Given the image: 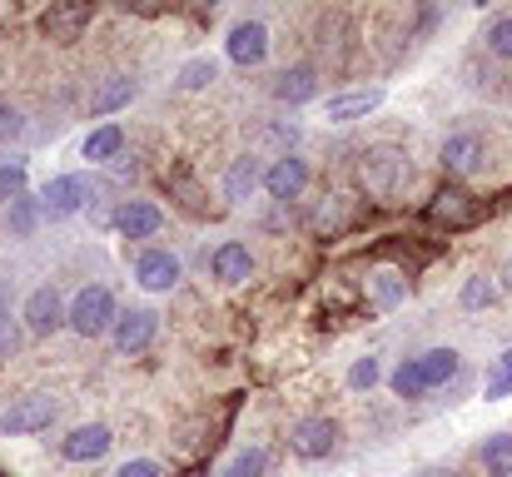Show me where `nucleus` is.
<instances>
[{
	"label": "nucleus",
	"mask_w": 512,
	"mask_h": 477,
	"mask_svg": "<svg viewBox=\"0 0 512 477\" xmlns=\"http://www.w3.org/2000/svg\"><path fill=\"white\" fill-rule=\"evenodd\" d=\"M378 105H383V90L378 85H368V90H339V95L324 100V120L329 125H353V120H368Z\"/></svg>",
	"instance_id": "obj_13"
},
{
	"label": "nucleus",
	"mask_w": 512,
	"mask_h": 477,
	"mask_svg": "<svg viewBox=\"0 0 512 477\" xmlns=\"http://www.w3.org/2000/svg\"><path fill=\"white\" fill-rule=\"evenodd\" d=\"M110 443H115V438H110V428H105V423H80V428L60 443V453H65L70 463H95V458H105V453H110Z\"/></svg>",
	"instance_id": "obj_17"
},
{
	"label": "nucleus",
	"mask_w": 512,
	"mask_h": 477,
	"mask_svg": "<svg viewBox=\"0 0 512 477\" xmlns=\"http://www.w3.org/2000/svg\"><path fill=\"white\" fill-rule=\"evenodd\" d=\"M428 477H443V473H428Z\"/></svg>",
	"instance_id": "obj_41"
},
{
	"label": "nucleus",
	"mask_w": 512,
	"mask_h": 477,
	"mask_svg": "<svg viewBox=\"0 0 512 477\" xmlns=\"http://www.w3.org/2000/svg\"><path fill=\"white\" fill-rule=\"evenodd\" d=\"M115 477H160V463H150V458H130V463H120Z\"/></svg>",
	"instance_id": "obj_37"
},
{
	"label": "nucleus",
	"mask_w": 512,
	"mask_h": 477,
	"mask_svg": "<svg viewBox=\"0 0 512 477\" xmlns=\"http://www.w3.org/2000/svg\"><path fill=\"white\" fill-rule=\"evenodd\" d=\"M25 115L15 110V105H0V140H25Z\"/></svg>",
	"instance_id": "obj_36"
},
{
	"label": "nucleus",
	"mask_w": 512,
	"mask_h": 477,
	"mask_svg": "<svg viewBox=\"0 0 512 477\" xmlns=\"http://www.w3.org/2000/svg\"><path fill=\"white\" fill-rule=\"evenodd\" d=\"M483 473L488 477H512V433H493L483 438Z\"/></svg>",
	"instance_id": "obj_24"
},
{
	"label": "nucleus",
	"mask_w": 512,
	"mask_h": 477,
	"mask_svg": "<svg viewBox=\"0 0 512 477\" xmlns=\"http://www.w3.org/2000/svg\"><path fill=\"white\" fill-rule=\"evenodd\" d=\"M388 388L403 398V403H413V398H423L428 393V383H423V373H418V358H403L393 373H388Z\"/></svg>",
	"instance_id": "obj_27"
},
{
	"label": "nucleus",
	"mask_w": 512,
	"mask_h": 477,
	"mask_svg": "<svg viewBox=\"0 0 512 477\" xmlns=\"http://www.w3.org/2000/svg\"><path fill=\"white\" fill-rule=\"evenodd\" d=\"M115 294L105 289V284H85L75 299H70V328L80 333V338H100V333H115Z\"/></svg>",
	"instance_id": "obj_2"
},
{
	"label": "nucleus",
	"mask_w": 512,
	"mask_h": 477,
	"mask_svg": "<svg viewBox=\"0 0 512 477\" xmlns=\"http://www.w3.org/2000/svg\"><path fill=\"white\" fill-rule=\"evenodd\" d=\"M483 45H488V55L512 60V10H503V15H493V20H488V30H483Z\"/></svg>",
	"instance_id": "obj_30"
},
{
	"label": "nucleus",
	"mask_w": 512,
	"mask_h": 477,
	"mask_svg": "<svg viewBox=\"0 0 512 477\" xmlns=\"http://www.w3.org/2000/svg\"><path fill=\"white\" fill-rule=\"evenodd\" d=\"M90 204H95L90 174H55V179L40 189V209H45L50 224H60V219H70V214H80V209H90Z\"/></svg>",
	"instance_id": "obj_3"
},
{
	"label": "nucleus",
	"mask_w": 512,
	"mask_h": 477,
	"mask_svg": "<svg viewBox=\"0 0 512 477\" xmlns=\"http://www.w3.org/2000/svg\"><path fill=\"white\" fill-rule=\"evenodd\" d=\"M125 150V130L115 125V120H105V125H95L90 135H85V145H80V155L90 159V164H115Z\"/></svg>",
	"instance_id": "obj_22"
},
{
	"label": "nucleus",
	"mask_w": 512,
	"mask_h": 477,
	"mask_svg": "<svg viewBox=\"0 0 512 477\" xmlns=\"http://www.w3.org/2000/svg\"><path fill=\"white\" fill-rule=\"evenodd\" d=\"M483 164H488V140H483L478 130H458V135L443 140V169H448L453 179H468V174H478Z\"/></svg>",
	"instance_id": "obj_9"
},
{
	"label": "nucleus",
	"mask_w": 512,
	"mask_h": 477,
	"mask_svg": "<svg viewBox=\"0 0 512 477\" xmlns=\"http://www.w3.org/2000/svg\"><path fill=\"white\" fill-rule=\"evenodd\" d=\"M219 80V60L214 55H194L184 70H179V90H209Z\"/></svg>",
	"instance_id": "obj_28"
},
{
	"label": "nucleus",
	"mask_w": 512,
	"mask_h": 477,
	"mask_svg": "<svg viewBox=\"0 0 512 477\" xmlns=\"http://www.w3.org/2000/svg\"><path fill=\"white\" fill-rule=\"evenodd\" d=\"M413 174H418L413 159L403 155V150H393V145H373V150H363V159H358V184L378 204H398L413 189Z\"/></svg>",
	"instance_id": "obj_1"
},
{
	"label": "nucleus",
	"mask_w": 512,
	"mask_h": 477,
	"mask_svg": "<svg viewBox=\"0 0 512 477\" xmlns=\"http://www.w3.org/2000/svg\"><path fill=\"white\" fill-rule=\"evenodd\" d=\"M378 383H383V363H378L373 353L353 358V368H348V388H358V393H373Z\"/></svg>",
	"instance_id": "obj_32"
},
{
	"label": "nucleus",
	"mask_w": 512,
	"mask_h": 477,
	"mask_svg": "<svg viewBox=\"0 0 512 477\" xmlns=\"http://www.w3.org/2000/svg\"><path fill=\"white\" fill-rule=\"evenodd\" d=\"M343 224V194H334L324 209H319V229H339Z\"/></svg>",
	"instance_id": "obj_38"
},
{
	"label": "nucleus",
	"mask_w": 512,
	"mask_h": 477,
	"mask_svg": "<svg viewBox=\"0 0 512 477\" xmlns=\"http://www.w3.org/2000/svg\"><path fill=\"white\" fill-rule=\"evenodd\" d=\"M160 333V314L155 309H130V314L115 318V348L130 358V353H145Z\"/></svg>",
	"instance_id": "obj_14"
},
{
	"label": "nucleus",
	"mask_w": 512,
	"mask_h": 477,
	"mask_svg": "<svg viewBox=\"0 0 512 477\" xmlns=\"http://www.w3.org/2000/svg\"><path fill=\"white\" fill-rule=\"evenodd\" d=\"M15 348H20V318L10 309H0V358H10Z\"/></svg>",
	"instance_id": "obj_35"
},
{
	"label": "nucleus",
	"mask_w": 512,
	"mask_h": 477,
	"mask_svg": "<svg viewBox=\"0 0 512 477\" xmlns=\"http://www.w3.org/2000/svg\"><path fill=\"white\" fill-rule=\"evenodd\" d=\"M343 443V428L334 418H324V413H314V418H299L294 428H289V448H294V458H304V463H324V458H334Z\"/></svg>",
	"instance_id": "obj_4"
},
{
	"label": "nucleus",
	"mask_w": 512,
	"mask_h": 477,
	"mask_svg": "<svg viewBox=\"0 0 512 477\" xmlns=\"http://www.w3.org/2000/svg\"><path fill=\"white\" fill-rule=\"evenodd\" d=\"M0 199H25V159H0Z\"/></svg>",
	"instance_id": "obj_33"
},
{
	"label": "nucleus",
	"mask_w": 512,
	"mask_h": 477,
	"mask_svg": "<svg viewBox=\"0 0 512 477\" xmlns=\"http://www.w3.org/2000/svg\"><path fill=\"white\" fill-rule=\"evenodd\" d=\"M224 55L234 60V65H264V55H269V25L264 20H239L234 30H229V40H224Z\"/></svg>",
	"instance_id": "obj_12"
},
{
	"label": "nucleus",
	"mask_w": 512,
	"mask_h": 477,
	"mask_svg": "<svg viewBox=\"0 0 512 477\" xmlns=\"http://www.w3.org/2000/svg\"><path fill=\"white\" fill-rule=\"evenodd\" d=\"M264 169L269 164H259V155H239L224 169V199L229 204H244L254 189H264Z\"/></svg>",
	"instance_id": "obj_18"
},
{
	"label": "nucleus",
	"mask_w": 512,
	"mask_h": 477,
	"mask_svg": "<svg viewBox=\"0 0 512 477\" xmlns=\"http://www.w3.org/2000/svg\"><path fill=\"white\" fill-rule=\"evenodd\" d=\"M20 318H25V328H30L35 338H50L55 328H70V304H65L50 284H40V289H30Z\"/></svg>",
	"instance_id": "obj_8"
},
{
	"label": "nucleus",
	"mask_w": 512,
	"mask_h": 477,
	"mask_svg": "<svg viewBox=\"0 0 512 477\" xmlns=\"http://www.w3.org/2000/svg\"><path fill=\"white\" fill-rule=\"evenodd\" d=\"M363 294H368V304L378 309V314H393L403 299H408V274L403 269H368V279H363Z\"/></svg>",
	"instance_id": "obj_16"
},
{
	"label": "nucleus",
	"mask_w": 512,
	"mask_h": 477,
	"mask_svg": "<svg viewBox=\"0 0 512 477\" xmlns=\"http://www.w3.org/2000/svg\"><path fill=\"white\" fill-rule=\"evenodd\" d=\"M55 413H60V403H55L50 393H25V398H15V403L0 413V433H15V438L45 433V428L55 423Z\"/></svg>",
	"instance_id": "obj_6"
},
{
	"label": "nucleus",
	"mask_w": 512,
	"mask_h": 477,
	"mask_svg": "<svg viewBox=\"0 0 512 477\" xmlns=\"http://www.w3.org/2000/svg\"><path fill=\"white\" fill-rule=\"evenodd\" d=\"M45 219V209H40V199H15V204H5V224H10V234L15 239H30L35 234V224Z\"/></svg>",
	"instance_id": "obj_25"
},
{
	"label": "nucleus",
	"mask_w": 512,
	"mask_h": 477,
	"mask_svg": "<svg viewBox=\"0 0 512 477\" xmlns=\"http://www.w3.org/2000/svg\"><path fill=\"white\" fill-rule=\"evenodd\" d=\"M498 294H503V284H498V279H488V274H473V279L463 284L458 304H463L468 314H478V309H493V304H498Z\"/></svg>",
	"instance_id": "obj_26"
},
{
	"label": "nucleus",
	"mask_w": 512,
	"mask_h": 477,
	"mask_svg": "<svg viewBox=\"0 0 512 477\" xmlns=\"http://www.w3.org/2000/svg\"><path fill=\"white\" fill-rule=\"evenodd\" d=\"M135 95H140V85H135L130 75H110V80L90 95V115H115V110H125Z\"/></svg>",
	"instance_id": "obj_23"
},
{
	"label": "nucleus",
	"mask_w": 512,
	"mask_h": 477,
	"mask_svg": "<svg viewBox=\"0 0 512 477\" xmlns=\"http://www.w3.org/2000/svg\"><path fill=\"white\" fill-rule=\"evenodd\" d=\"M483 214H488V204L478 194H468L463 184H448L428 199V224H438V229H473Z\"/></svg>",
	"instance_id": "obj_5"
},
{
	"label": "nucleus",
	"mask_w": 512,
	"mask_h": 477,
	"mask_svg": "<svg viewBox=\"0 0 512 477\" xmlns=\"http://www.w3.org/2000/svg\"><path fill=\"white\" fill-rule=\"evenodd\" d=\"M209 269H214V279H219V284H244V279L254 274V254H249V244H239V239H224V244L214 249Z\"/></svg>",
	"instance_id": "obj_20"
},
{
	"label": "nucleus",
	"mask_w": 512,
	"mask_h": 477,
	"mask_svg": "<svg viewBox=\"0 0 512 477\" xmlns=\"http://www.w3.org/2000/svg\"><path fill=\"white\" fill-rule=\"evenodd\" d=\"M264 473H269V453H264V448H244V453H234V458L224 463L219 477H264Z\"/></svg>",
	"instance_id": "obj_31"
},
{
	"label": "nucleus",
	"mask_w": 512,
	"mask_h": 477,
	"mask_svg": "<svg viewBox=\"0 0 512 477\" xmlns=\"http://www.w3.org/2000/svg\"><path fill=\"white\" fill-rule=\"evenodd\" d=\"M304 189H309V159L304 155H279L264 169V194L274 204H294V199H304Z\"/></svg>",
	"instance_id": "obj_7"
},
{
	"label": "nucleus",
	"mask_w": 512,
	"mask_h": 477,
	"mask_svg": "<svg viewBox=\"0 0 512 477\" xmlns=\"http://www.w3.org/2000/svg\"><path fill=\"white\" fill-rule=\"evenodd\" d=\"M418 373H423L428 393H433V388H448V383L463 373V353H458V348H428V353H418Z\"/></svg>",
	"instance_id": "obj_21"
},
{
	"label": "nucleus",
	"mask_w": 512,
	"mask_h": 477,
	"mask_svg": "<svg viewBox=\"0 0 512 477\" xmlns=\"http://www.w3.org/2000/svg\"><path fill=\"white\" fill-rule=\"evenodd\" d=\"M179 254L170 249H145L140 259H135V284L145 289V294H170L174 284H179Z\"/></svg>",
	"instance_id": "obj_10"
},
{
	"label": "nucleus",
	"mask_w": 512,
	"mask_h": 477,
	"mask_svg": "<svg viewBox=\"0 0 512 477\" xmlns=\"http://www.w3.org/2000/svg\"><path fill=\"white\" fill-rule=\"evenodd\" d=\"M115 229H120L125 239H155V234L165 229V209L150 204V199H125V204L115 209Z\"/></svg>",
	"instance_id": "obj_15"
},
{
	"label": "nucleus",
	"mask_w": 512,
	"mask_h": 477,
	"mask_svg": "<svg viewBox=\"0 0 512 477\" xmlns=\"http://www.w3.org/2000/svg\"><path fill=\"white\" fill-rule=\"evenodd\" d=\"M498 279H503V289H508V294H512V259H508V264H503V274H498Z\"/></svg>",
	"instance_id": "obj_39"
},
{
	"label": "nucleus",
	"mask_w": 512,
	"mask_h": 477,
	"mask_svg": "<svg viewBox=\"0 0 512 477\" xmlns=\"http://www.w3.org/2000/svg\"><path fill=\"white\" fill-rule=\"evenodd\" d=\"M0 309H10V289L5 284H0Z\"/></svg>",
	"instance_id": "obj_40"
},
{
	"label": "nucleus",
	"mask_w": 512,
	"mask_h": 477,
	"mask_svg": "<svg viewBox=\"0 0 512 477\" xmlns=\"http://www.w3.org/2000/svg\"><path fill=\"white\" fill-rule=\"evenodd\" d=\"M314 95H319L314 65H289V70L274 75V100H279V105H309Z\"/></svg>",
	"instance_id": "obj_19"
},
{
	"label": "nucleus",
	"mask_w": 512,
	"mask_h": 477,
	"mask_svg": "<svg viewBox=\"0 0 512 477\" xmlns=\"http://www.w3.org/2000/svg\"><path fill=\"white\" fill-rule=\"evenodd\" d=\"M170 189H174V194H184L179 204H184L189 214H204V209H209V204H204V189H199V184H194L184 169H174V174H170Z\"/></svg>",
	"instance_id": "obj_34"
},
{
	"label": "nucleus",
	"mask_w": 512,
	"mask_h": 477,
	"mask_svg": "<svg viewBox=\"0 0 512 477\" xmlns=\"http://www.w3.org/2000/svg\"><path fill=\"white\" fill-rule=\"evenodd\" d=\"M483 398H488V403L512 398V348L503 358H493V368H488V378H483Z\"/></svg>",
	"instance_id": "obj_29"
},
{
	"label": "nucleus",
	"mask_w": 512,
	"mask_h": 477,
	"mask_svg": "<svg viewBox=\"0 0 512 477\" xmlns=\"http://www.w3.org/2000/svg\"><path fill=\"white\" fill-rule=\"evenodd\" d=\"M95 20V5H50L45 15H40V30H45V40H55V45H75L80 35H85V25Z\"/></svg>",
	"instance_id": "obj_11"
}]
</instances>
